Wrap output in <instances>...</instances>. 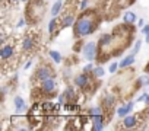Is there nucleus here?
<instances>
[{"label":"nucleus","instance_id":"obj_1","mask_svg":"<svg viewBox=\"0 0 149 131\" xmlns=\"http://www.w3.org/2000/svg\"><path fill=\"white\" fill-rule=\"evenodd\" d=\"M95 31V15L94 12H85L74 23V35L84 38Z\"/></svg>","mask_w":149,"mask_h":131},{"label":"nucleus","instance_id":"obj_2","mask_svg":"<svg viewBox=\"0 0 149 131\" xmlns=\"http://www.w3.org/2000/svg\"><path fill=\"white\" fill-rule=\"evenodd\" d=\"M15 39H16V37H10L9 41H3L2 42V48H0V58H2V64H6L15 55V51H16Z\"/></svg>","mask_w":149,"mask_h":131},{"label":"nucleus","instance_id":"obj_3","mask_svg":"<svg viewBox=\"0 0 149 131\" xmlns=\"http://www.w3.org/2000/svg\"><path fill=\"white\" fill-rule=\"evenodd\" d=\"M37 42H38V41H37V38H35L34 31H28V32L25 34V37L22 38L21 48H22V51H24V52H31V51H34V50H35Z\"/></svg>","mask_w":149,"mask_h":131},{"label":"nucleus","instance_id":"obj_4","mask_svg":"<svg viewBox=\"0 0 149 131\" xmlns=\"http://www.w3.org/2000/svg\"><path fill=\"white\" fill-rule=\"evenodd\" d=\"M35 79L40 80V82H44L47 79H51V77H56L54 76V72L48 67V66H41V67H38V70L35 72Z\"/></svg>","mask_w":149,"mask_h":131},{"label":"nucleus","instance_id":"obj_5","mask_svg":"<svg viewBox=\"0 0 149 131\" xmlns=\"http://www.w3.org/2000/svg\"><path fill=\"white\" fill-rule=\"evenodd\" d=\"M97 54H98V45L95 42H88L84 45V57L86 60H89V61L95 60Z\"/></svg>","mask_w":149,"mask_h":131},{"label":"nucleus","instance_id":"obj_6","mask_svg":"<svg viewBox=\"0 0 149 131\" xmlns=\"http://www.w3.org/2000/svg\"><path fill=\"white\" fill-rule=\"evenodd\" d=\"M56 88H57V85H56L54 77L41 82V86H40V89H41V92H42L44 95H51V93H54V92H56Z\"/></svg>","mask_w":149,"mask_h":131},{"label":"nucleus","instance_id":"obj_7","mask_svg":"<svg viewBox=\"0 0 149 131\" xmlns=\"http://www.w3.org/2000/svg\"><path fill=\"white\" fill-rule=\"evenodd\" d=\"M91 117H92V130L94 131H101L105 125L104 114H97V115H91Z\"/></svg>","mask_w":149,"mask_h":131},{"label":"nucleus","instance_id":"obj_8","mask_svg":"<svg viewBox=\"0 0 149 131\" xmlns=\"http://www.w3.org/2000/svg\"><path fill=\"white\" fill-rule=\"evenodd\" d=\"M121 122H123V124H121L123 128H134V127L139 124V119H137V117H134V115H126Z\"/></svg>","mask_w":149,"mask_h":131},{"label":"nucleus","instance_id":"obj_9","mask_svg":"<svg viewBox=\"0 0 149 131\" xmlns=\"http://www.w3.org/2000/svg\"><path fill=\"white\" fill-rule=\"evenodd\" d=\"M13 103H15V109H16V112H18L19 115L26 112V103H25V101H24L22 98L16 96V98L13 99Z\"/></svg>","mask_w":149,"mask_h":131},{"label":"nucleus","instance_id":"obj_10","mask_svg":"<svg viewBox=\"0 0 149 131\" xmlns=\"http://www.w3.org/2000/svg\"><path fill=\"white\" fill-rule=\"evenodd\" d=\"M88 82H89V79H88V74L84 72L82 74H79V76H76L74 77V85H76L78 88H86L88 86Z\"/></svg>","mask_w":149,"mask_h":131},{"label":"nucleus","instance_id":"obj_11","mask_svg":"<svg viewBox=\"0 0 149 131\" xmlns=\"http://www.w3.org/2000/svg\"><path fill=\"white\" fill-rule=\"evenodd\" d=\"M111 44H113V37H111L110 34H104V35H101V38H100V41H98V45H100L101 50H105V48L110 47Z\"/></svg>","mask_w":149,"mask_h":131},{"label":"nucleus","instance_id":"obj_12","mask_svg":"<svg viewBox=\"0 0 149 131\" xmlns=\"http://www.w3.org/2000/svg\"><path fill=\"white\" fill-rule=\"evenodd\" d=\"M74 23V16L73 15H66L61 21V28H67V26H72Z\"/></svg>","mask_w":149,"mask_h":131},{"label":"nucleus","instance_id":"obj_13","mask_svg":"<svg viewBox=\"0 0 149 131\" xmlns=\"http://www.w3.org/2000/svg\"><path fill=\"white\" fill-rule=\"evenodd\" d=\"M134 63V54H130L129 57H126L121 63H120V67L124 69V67H129V66H132Z\"/></svg>","mask_w":149,"mask_h":131},{"label":"nucleus","instance_id":"obj_14","mask_svg":"<svg viewBox=\"0 0 149 131\" xmlns=\"http://www.w3.org/2000/svg\"><path fill=\"white\" fill-rule=\"evenodd\" d=\"M61 6H63V2H61V0L56 2V3L53 5V8H51V15H53V16H57V15L60 13V10H61Z\"/></svg>","mask_w":149,"mask_h":131},{"label":"nucleus","instance_id":"obj_15","mask_svg":"<svg viewBox=\"0 0 149 131\" xmlns=\"http://www.w3.org/2000/svg\"><path fill=\"white\" fill-rule=\"evenodd\" d=\"M114 101H116V99H114L113 96H105V98H104V101H102L104 111H105V109H108V108H111V106L114 105Z\"/></svg>","mask_w":149,"mask_h":131},{"label":"nucleus","instance_id":"obj_16","mask_svg":"<svg viewBox=\"0 0 149 131\" xmlns=\"http://www.w3.org/2000/svg\"><path fill=\"white\" fill-rule=\"evenodd\" d=\"M124 22L126 23H134L136 22V15L133 12H126L124 13Z\"/></svg>","mask_w":149,"mask_h":131},{"label":"nucleus","instance_id":"obj_17","mask_svg":"<svg viewBox=\"0 0 149 131\" xmlns=\"http://www.w3.org/2000/svg\"><path fill=\"white\" fill-rule=\"evenodd\" d=\"M104 74H105V70L101 67V66H98V67H94V70H92V76H95V77L101 79Z\"/></svg>","mask_w":149,"mask_h":131},{"label":"nucleus","instance_id":"obj_18","mask_svg":"<svg viewBox=\"0 0 149 131\" xmlns=\"http://www.w3.org/2000/svg\"><path fill=\"white\" fill-rule=\"evenodd\" d=\"M56 26H57V18L54 16V18L50 21V23H48V32H50L51 35L56 32V29H58V28H56Z\"/></svg>","mask_w":149,"mask_h":131},{"label":"nucleus","instance_id":"obj_19","mask_svg":"<svg viewBox=\"0 0 149 131\" xmlns=\"http://www.w3.org/2000/svg\"><path fill=\"white\" fill-rule=\"evenodd\" d=\"M48 54H50V57L53 58V61H54V63H57V64H58V63L61 61V55H60V52H58V51H54V50H51Z\"/></svg>","mask_w":149,"mask_h":131},{"label":"nucleus","instance_id":"obj_20","mask_svg":"<svg viewBox=\"0 0 149 131\" xmlns=\"http://www.w3.org/2000/svg\"><path fill=\"white\" fill-rule=\"evenodd\" d=\"M63 95H64V98H66L67 101H73V99H74V90H73V88H67Z\"/></svg>","mask_w":149,"mask_h":131},{"label":"nucleus","instance_id":"obj_21","mask_svg":"<svg viewBox=\"0 0 149 131\" xmlns=\"http://www.w3.org/2000/svg\"><path fill=\"white\" fill-rule=\"evenodd\" d=\"M129 114H130V112H129V109H127L126 105H124V106H120V108L117 109V115H118V117H123V118H124V117L129 115Z\"/></svg>","mask_w":149,"mask_h":131},{"label":"nucleus","instance_id":"obj_22","mask_svg":"<svg viewBox=\"0 0 149 131\" xmlns=\"http://www.w3.org/2000/svg\"><path fill=\"white\" fill-rule=\"evenodd\" d=\"M137 101H139V102H145L146 105H149V93H143V95H140Z\"/></svg>","mask_w":149,"mask_h":131},{"label":"nucleus","instance_id":"obj_23","mask_svg":"<svg viewBox=\"0 0 149 131\" xmlns=\"http://www.w3.org/2000/svg\"><path fill=\"white\" fill-rule=\"evenodd\" d=\"M140 47H142V41H136V44H134V48H133V52L132 54H137L139 52V50H140Z\"/></svg>","mask_w":149,"mask_h":131},{"label":"nucleus","instance_id":"obj_24","mask_svg":"<svg viewBox=\"0 0 149 131\" xmlns=\"http://www.w3.org/2000/svg\"><path fill=\"white\" fill-rule=\"evenodd\" d=\"M118 67H120V64H117V63H113V64L110 66V69H108V70H110V73H116Z\"/></svg>","mask_w":149,"mask_h":131},{"label":"nucleus","instance_id":"obj_25","mask_svg":"<svg viewBox=\"0 0 149 131\" xmlns=\"http://www.w3.org/2000/svg\"><path fill=\"white\" fill-rule=\"evenodd\" d=\"M86 6H88V0H82V2H81V5H79L81 10H86Z\"/></svg>","mask_w":149,"mask_h":131},{"label":"nucleus","instance_id":"obj_26","mask_svg":"<svg viewBox=\"0 0 149 131\" xmlns=\"http://www.w3.org/2000/svg\"><path fill=\"white\" fill-rule=\"evenodd\" d=\"M92 70H94V66H92V64H88V66H85V67H84V72H85V73L92 72Z\"/></svg>","mask_w":149,"mask_h":131},{"label":"nucleus","instance_id":"obj_27","mask_svg":"<svg viewBox=\"0 0 149 131\" xmlns=\"http://www.w3.org/2000/svg\"><path fill=\"white\" fill-rule=\"evenodd\" d=\"M140 32L143 34V35H146V34H149V25H145L142 29H140Z\"/></svg>","mask_w":149,"mask_h":131},{"label":"nucleus","instance_id":"obj_28","mask_svg":"<svg viewBox=\"0 0 149 131\" xmlns=\"http://www.w3.org/2000/svg\"><path fill=\"white\" fill-rule=\"evenodd\" d=\"M25 23H26V22H25V19L22 18V19H19V22H18V25H16V26H18V28H21V26H24Z\"/></svg>","mask_w":149,"mask_h":131},{"label":"nucleus","instance_id":"obj_29","mask_svg":"<svg viewBox=\"0 0 149 131\" xmlns=\"http://www.w3.org/2000/svg\"><path fill=\"white\" fill-rule=\"evenodd\" d=\"M133 105H134L133 102H129V103H126V106H127V109H129V112H132V111H133Z\"/></svg>","mask_w":149,"mask_h":131},{"label":"nucleus","instance_id":"obj_30","mask_svg":"<svg viewBox=\"0 0 149 131\" xmlns=\"http://www.w3.org/2000/svg\"><path fill=\"white\" fill-rule=\"evenodd\" d=\"M137 25H139V28H143V26H145V21H143V19H140V21L137 22Z\"/></svg>","mask_w":149,"mask_h":131},{"label":"nucleus","instance_id":"obj_31","mask_svg":"<svg viewBox=\"0 0 149 131\" xmlns=\"http://www.w3.org/2000/svg\"><path fill=\"white\" fill-rule=\"evenodd\" d=\"M31 64H32V61H28V63L25 64V67H24V69H25V70H28V69L31 67Z\"/></svg>","mask_w":149,"mask_h":131},{"label":"nucleus","instance_id":"obj_32","mask_svg":"<svg viewBox=\"0 0 149 131\" xmlns=\"http://www.w3.org/2000/svg\"><path fill=\"white\" fill-rule=\"evenodd\" d=\"M16 2H18V0H8L9 5H16Z\"/></svg>","mask_w":149,"mask_h":131},{"label":"nucleus","instance_id":"obj_33","mask_svg":"<svg viewBox=\"0 0 149 131\" xmlns=\"http://www.w3.org/2000/svg\"><path fill=\"white\" fill-rule=\"evenodd\" d=\"M146 42H149V34H146Z\"/></svg>","mask_w":149,"mask_h":131},{"label":"nucleus","instance_id":"obj_34","mask_svg":"<svg viewBox=\"0 0 149 131\" xmlns=\"http://www.w3.org/2000/svg\"><path fill=\"white\" fill-rule=\"evenodd\" d=\"M21 2H24V3H26V2H28V0H21Z\"/></svg>","mask_w":149,"mask_h":131}]
</instances>
